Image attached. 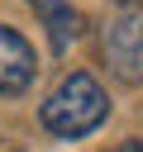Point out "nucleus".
Listing matches in <instances>:
<instances>
[{"label": "nucleus", "instance_id": "nucleus-5", "mask_svg": "<svg viewBox=\"0 0 143 152\" xmlns=\"http://www.w3.org/2000/svg\"><path fill=\"white\" fill-rule=\"evenodd\" d=\"M114 152H143V142H133V138H129V142H119Z\"/></svg>", "mask_w": 143, "mask_h": 152}, {"label": "nucleus", "instance_id": "nucleus-4", "mask_svg": "<svg viewBox=\"0 0 143 152\" xmlns=\"http://www.w3.org/2000/svg\"><path fill=\"white\" fill-rule=\"evenodd\" d=\"M29 10L43 19V28L52 33V48L62 52V48H72L76 38H81V28H86V19H81V10H72V0H29Z\"/></svg>", "mask_w": 143, "mask_h": 152}, {"label": "nucleus", "instance_id": "nucleus-2", "mask_svg": "<svg viewBox=\"0 0 143 152\" xmlns=\"http://www.w3.org/2000/svg\"><path fill=\"white\" fill-rule=\"evenodd\" d=\"M100 52L124 86H143V0H114L100 28Z\"/></svg>", "mask_w": 143, "mask_h": 152}, {"label": "nucleus", "instance_id": "nucleus-1", "mask_svg": "<svg viewBox=\"0 0 143 152\" xmlns=\"http://www.w3.org/2000/svg\"><path fill=\"white\" fill-rule=\"evenodd\" d=\"M105 114H110V95L91 71L62 76V86L38 109V119H43V128L52 138H86V133H95L105 124Z\"/></svg>", "mask_w": 143, "mask_h": 152}, {"label": "nucleus", "instance_id": "nucleus-3", "mask_svg": "<svg viewBox=\"0 0 143 152\" xmlns=\"http://www.w3.org/2000/svg\"><path fill=\"white\" fill-rule=\"evenodd\" d=\"M33 76H38L33 43H29L19 28L0 24V95H24V90L33 86Z\"/></svg>", "mask_w": 143, "mask_h": 152}]
</instances>
